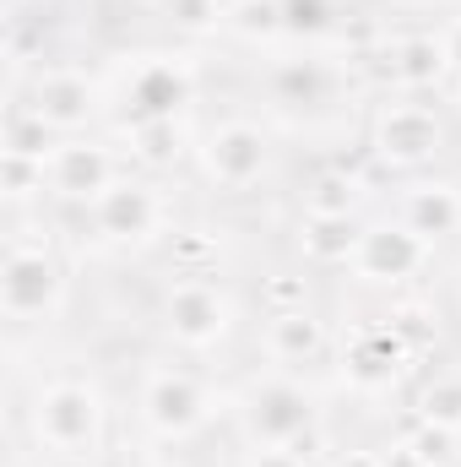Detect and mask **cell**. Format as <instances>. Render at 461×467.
<instances>
[{"label":"cell","instance_id":"4316f807","mask_svg":"<svg viewBox=\"0 0 461 467\" xmlns=\"http://www.w3.org/2000/svg\"><path fill=\"white\" fill-rule=\"evenodd\" d=\"M207 261H218V239H207V234H174V266H179V277H212Z\"/></svg>","mask_w":461,"mask_h":467},{"label":"cell","instance_id":"277c9868","mask_svg":"<svg viewBox=\"0 0 461 467\" xmlns=\"http://www.w3.org/2000/svg\"><path fill=\"white\" fill-rule=\"evenodd\" d=\"M446 147V125L429 104H413V99H391L374 109L369 125V152L391 169H424L435 152Z\"/></svg>","mask_w":461,"mask_h":467},{"label":"cell","instance_id":"d6986e66","mask_svg":"<svg viewBox=\"0 0 461 467\" xmlns=\"http://www.w3.org/2000/svg\"><path fill=\"white\" fill-rule=\"evenodd\" d=\"M185 152V125L179 119H136L130 125V158L147 169H163Z\"/></svg>","mask_w":461,"mask_h":467},{"label":"cell","instance_id":"83f0119b","mask_svg":"<svg viewBox=\"0 0 461 467\" xmlns=\"http://www.w3.org/2000/svg\"><path fill=\"white\" fill-rule=\"evenodd\" d=\"M385 321L413 343V353H418V343L429 337V305H424V299H396V305L385 310Z\"/></svg>","mask_w":461,"mask_h":467},{"label":"cell","instance_id":"7a4b0ae2","mask_svg":"<svg viewBox=\"0 0 461 467\" xmlns=\"http://www.w3.org/2000/svg\"><path fill=\"white\" fill-rule=\"evenodd\" d=\"M66 305V266L55 261L49 239H11L5 244V266H0V310L5 321L27 327V321H49Z\"/></svg>","mask_w":461,"mask_h":467},{"label":"cell","instance_id":"4fadbf2b","mask_svg":"<svg viewBox=\"0 0 461 467\" xmlns=\"http://www.w3.org/2000/svg\"><path fill=\"white\" fill-rule=\"evenodd\" d=\"M125 99H130V125L136 119H174L190 104V71L174 60H147L130 71Z\"/></svg>","mask_w":461,"mask_h":467},{"label":"cell","instance_id":"ba28073f","mask_svg":"<svg viewBox=\"0 0 461 467\" xmlns=\"http://www.w3.org/2000/svg\"><path fill=\"white\" fill-rule=\"evenodd\" d=\"M239 419L255 446H293L304 430H315V402L293 380H255Z\"/></svg>","mask_w":461,"mask_h":467},{"label":"cell","instance_id":"4dcf8cb0","mask_svg":"<svg viewBox=\"0 0 461 467\" xmlns=\"http://www.w3.org/2000/svg\"><path fill=\"white\" fill-rule=\"evenodd\" d=\"M332 467H385V451H364V446H353V451H337Z\"/></svg>","mask_w":461,"mask_h":467},{"label":"cell","instance_id":"cb8c5ba5","mask_svg":"<svg viewBox=\"0 0 461 467\" xmlns=\"http://www.w3.org/2000/svg\"><path fill=\"white\" fill-rule=\"evenodd\" d=\"M418 419L446 424V430H461V375H435V380L418 391Z\"/></svg>","mask_w":461,"mask_h":467},{"label":"cell","instance_id":"f546056e","mask_svg":"<svg viewBox=\"0 0 461 467\" xmlns=\"http://www.w3.org/2000/svg\"><path fill=\"white\" fill-rule=\"evenodd\" d=\"M244 467H310V457H299V451H288V446H255Z\"/></svg>","mask_w":461,"mask_h":467},{"label":"cell","instance_id":"e0dca14e","mask_svg":"<svg viewBox=\"0 0 461 467\" xmlns=\"http://www.w3.org/2000/svg\"><path fill=\"white\" fill-rule=\"evenodd\" d=\"M358 239H364L358 218H321V213H304V223H299V250H304L310 266H353Z\"/></svg>","mask_w":461,"mask_h":467},{"label":"cell","instance_id":"484cf974","mask_svg":"<svg viewBox=\"0 0 461 467\" xmlns=\"http://www.w3.org/2000/svg\"><path fill=\"white\" fill-rule=\"evenodd\" d=\"M261 299H266V316H277V310H304V305H310V277H299V272H271V277L261 283Z\"/></svg>","mask_w":461,"mask_h":467},{"label":"cell","instance_id":"44dd1931","mask_svg":"<svg viewBox=\"0 0 461 467\" xmlns=\"http://www.w3.org/2000/svg\"><path fill=\"white\" fill-rule=\"evenodd\" d=\"M0 191L5 202H33L49 191V163L27 152H0Z\"/></svg>","mask_w":461,"mask_h":467},{"label":"cell","instance_id":"1f68e13d","mask_svg":"<svg viewBox=\"0 0 461 467\" xmlns=\"http://www.w3.org/2000/svg\"><path fill=\"white\" fill-rule=\"evenodd\" d=\"M440 38H446V55H451V66L461 71V16L446 27V33H440Z\"/></svg>","mask_w":461,"mask_h":467},{"label":"cell","instance_id":"d4e9b609","mask_svg":"<svg viewBox=\"0 0 461 467\" xmlns=\"http://www.w3.org/2000/svg\"><path fill=\"white\" fill-rule=\"evenodd\" d=\"M456 435H461V430L429 424V419H418V413H413V424H407V435H402V441L424 457V467H446V462H451V451H456Z\"/></svg>","mask_w":461,"mask_h":467},{"label":"cell","instance_id":"ffe728a7","mask_svg":"<svg viewBox=\"0 0 461 467\" xmlns=\"http://www.w3.org/2000/svg\"><path fill=\"white\" fill-rule=\"evenodd\" d=\"M229 27L250 44H271L277 33H288V11L282 0H229Z\"/></svg>","mask_w":461,"mask_h":467},{"label":"cell","instance_id":"30bf717a","mask_svg":"<svg viewBox=\"0 0 461 467\" xmlns=\"http://www.w3.org/2000/svg\"><path fill=\"white\" fill-rule=\"evenodd\" d=\"M115 180H119L115 152L93 136H60V147L49 152V196H60V202L93 207Z\"/></svg>","mask_w":461,"mask_h":467},{"label":"cell","instance_id":"9a60e30c","mask_svg":"<svg viewBox=\"0 0 461 467\" xmlns=\"http://www.w3.org/2000/svg\"><path fill=\"white\" fill-rule=\"evenodd\" d=\"M402 223L413 234H424L429 244L461 234V191L451 180H418V185H407L402 191Z\"/></svg>","mask_w":461,"mask_h":467},{"label":"cell","instance_id":"6da1fadb","mask_svg":"<svg viewBox=\"0 0 461 467\" xmlns=\"http://www.w3.org/2000/svg\"><path fill=\"white\" fill-rule=\"evenodd\" d=\"M104 397L93 380H44L27 402V430L33 441L49 451V457H66V462H87L98 457L104 446Z\"/></svg>","mask_w":461,"mask_h":467},{"label":"cell","instance_id":"52a82bcc","mask_svg":"<svg viewBox=\"0 0 461 467\" xmlns=\"http://www.w3.org/2000/svg\"><path fill=\"white\" fill-rule=\"evenodd\" d=\"M87 218H93V229H98V239H104V244H147L152 234H163V223H169V207H163L158 185L119 174L115 185H109V191L87 207Z\"/></svg>","mask_w":461,"mask_h":467},{"label":"cell","instance_id":"9c48e42d","mask_svg":"<svg viewBox=\"0 0 461 467\" xmlns=\"http://www.w3.org/2000/svg\"><path fill=\"white\" fill-rule=\"evenodd\" d=\"M429 255H435V244H429L424 234H413L402 218H396V223H374V229H364L358 255H353V272H358L364 283L396 288V283L418 277V272L429 266Z\"/></svg>","mask_w":461,"mask_h":467},{"label":"cell","instance_id":"2e32d148","mask_svg":"<svg viewBox=\"0 0 461 467\" xmlns=\"http://www.w3.org/2000/svg\"><path fill=\"white\" fill-rule=\"evenodd\" d=\"M391 49H396V88H402V93H435V88L456 71L440 33H407V38H396Z\"/></svg>","mask_w":461,"mask_h":467},{"label":"cell","instance_id":"603a6c76","mask_svg":"<svg viewBox=\"0 0 461 467\" xmlns=\"http://www.w3.org/2000/svg\"><path fill=\"white\" fill-rule=\"evenodd\" d=\"M163 16H169L179 33L201 38V33L229 27V0H163Z\"/></svg>","mask_w":461,"mask_h":467},{"label":"cell","instance_id":"5bb4252c","mask_svg":"<svg viewBox=\"0 0 461 467\" xmlns=\"http://www.w3.org/2000/svg\"><path fill=\"white\" fill-rule=\"evenodd\" d=\"M261 348H266L271 364H310V358H321L332 348V332L310 305L304 310H277V316H266Z\"/></svg>","mask_w":461,"mask_h":467},{"label":"cell","instance_id":"f1b7e54d","mask_svg":"<svg viewBox=\"0 0 461 467\" xmlns=\"http://www.w3.org/2000/svg\"><path fill=\"white\" fill-rule=\"evenodd\" d=\"M282 11H288V33H321L332 22L326 0H282Z\"/></svg>","mask_w":461,"mask_h":467},{"label":"cell","instance_id":"d6a6232c","mask_svg":"<svg viewBox=\"0 0 461 467\" xmlns=\"http://www.w3.org/2000/svg\"><path fill=\"white\" fill-rule=\"evenodd\" d=\"M456 99H461V71H456Z\"/></svg>","mask_w":461,"mask_h":467},{"label":"cell","instance_id":"8fae6325","mask_svg":"<svg viewBox=\"0 0 461 467\" xmlns=\"http://www.w3.org/2000/svg\"><path fill=\"white\" fill-rule=\"evenodd\" d=\"M22 109H33V115L44 119L49 130H60V136H77L82 125H93V115H98V88H93L87 71L49 66V71H38L27 82V104Z\"/></svg>","mask_w":461,"mask_h":467},{"label":"cell","instance_id":"7402d4cb","mask_svg":"<svg viewBox=\"0 0 461 467\" xmlns=\"http://www.w3.org/2000/svg\"><path fill=\"white\" fill-rule=\"evenodd\" d=\"M55 147H60V130H49L33 109L16 104V109L5 115V152H27V158H44V163H49Z\"/></svg>","mask_w":461,"mask_h":467},{"label":"cell","instance_id":"7c38bea8","mask_svg":"<svg viewBox=\"0 0 461 467\" xmlns=\"http://www.w3.org/2000/svg\"><path fill=\"white\" fill-rule=\"evenodd\" d=\"M407 358H413V343L391 321H369L353 337H343V380L358 391H385V386H396Z\"/></svg>","mask_w":461,"mask_h":467},{"label":"cell","instance_id":"3957f363","mask_svg":"<svg viewBox=\"0 0 461 467\" xmlns=\"http://www.w3.org/2000/svg\"><path fill=\"white\" fill-rule=\"evenodd\" d=\"M136 408H141V424L163 441H185L196 435L207 419H212V391L190 375V369H174V364H158L141 375V391H136Z\"/></svg>","mask_w":461,"mask_h":467},{"label":"cell","instance_id":"5b68a950","mask_svg":"<svg viewBox=\"0 0 461 467\" xmlns=\"http://www.w3.org/2000/svg\"><path fill=\"white\" fill-rule=\"evenodd\" d=\"M196 158H201V174L218 191H250V185H261V174L271 163V141L250 119H223V125H212L201 136Z\"/></svg>","mask_w":461,"mask_h":467},{"label":"cell","instance_id":"8992f818","mask_svg":"<svg viewBox=\"0 0 461 467\" xmlns=\"http://www.w3.org/2000/svg\"><path fill=\"white\" fill-rule=\"evenodd\" d=\"M233 310L229 294L212 283V277H174L169 294H163V332L179 343V348H212L223 332H229Z\"/></svg>","mask_w":461,"mask_h":467},{"label":"cell","instance_id":"ac0fdd59","mask_svg":"<svg viewBox=\"0 0 461 467\" xmlns=\"http://www.w3.org/2000/svg\"><path fill=\"white\" fill-rule=\"evenodd\" d=\"M358 202H364V180L347 163L321 169L304 191V213H321V218H358Z\"/></svg>","mask_w":461,"mask_h":467}]
</instances>
